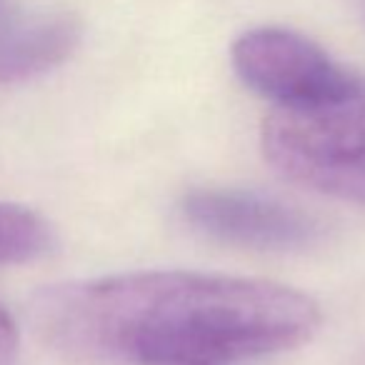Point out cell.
Wrapping results in <instances>:
<instances>
[{"label":"cell","instance_id":"6da1fadb","mask_svg":"<svg viewBox=\"0 0 365 365\" xmlns=\"http://www.w3.org/2000/svg\"><path fill=\"white\" fill-rule=\"evenodd\" d=\"M48 345L130 365H230L293 350L320 325L290 285L193 270H143L48 285L31 303Z\"/></svg>","mask_w":365,"mask_h":365},{"label":"cell","instance_id":"7a4b0ae2","mask_svg":"<svg viewBox=\"0 0 365 365\" xmlns=\"http://www.w3.org/2000/svg\"><path fill=\"white\" fill-rule=\"evenodd\" d=\"M260 143L290 182L365 205V78L355 73L318 101L273 106Z\"/></svg>","mask_w":365,"mask_h":365},{"label":"cell","instance_id":"3957f363","mask_svg":"<svg viewBox=\"0 0 365 365\" xmlns=\"http://www.w3.org/2000/svg\"><path fill=\"white\" fill-rule=\"evenodd\" d=\"M233 68L250 91L273 106L318 101L355 76L313 41L283 28H258L240 36L233 46Z\"/></svg>","mask_w":365,"mask_h":365},{"label":"cell","instance_id":"277c9868","mask_svg":"<svg viewBox=\"0 0 365 365\" xmlns=\"http://www.w3.org/2000/svg\"><path fill=\"white\" fill-rule=\"evenodd\" d=\"M180 210L193 230L238 248L285 253L310 248L320 238L313 215L253 190H193Z\"/></svg>","mask_w":365,"mask_h":365},{"label":"cell","instance_id":"5b68a950","mask_svg":"<svg viewBox=\"0 0 365 365\" xmlns=\"http://www.w3.org/2000/svg\"><path fill=\"white\" fill-rule=\"evenodd\" d=\"M56 245L53 225L33 208L0 203V265H21L48 255Z\"/></svg>","mask_w":365,"mask_h":365},{"label":"cell","instance_id":"8992f818","mask_svg":"<svg viewBox=\"0 0 365 365\" xmlns=\"http://www.w3.org/2000/svg\"><path fill=\"white\" fill-rule=\"evenodd\" d=\"M33 18L36 11H26L16 0H0V61L26 36Z\"/></svg>","mask_w":365,"mask_h":365},{"label":"cell","instance_id":"52a82bcc","mask_svg":"<svg viewBox=\"0 0 365 365\" xmlns=\"http://www.w3.org/2000/svg\"><path fill=\"white\" fill-rule=\"evenodd\" d=\"M18 345H21V335H18L16 318L0 303V365H16Z\"/></svg>","mask_w":365,"mask_h":365}]
</instances>
